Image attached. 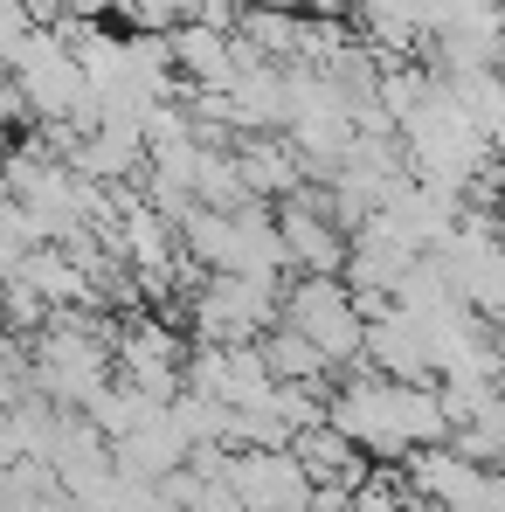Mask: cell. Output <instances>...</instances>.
Returning <instances> with one entry per match:
<instances>
[{"label":"cell","instance_id":"cell-11","mask_svg":"<svg viewBox=\"0 0 505 512\" xmlns=\"http://www.w3.org/2000/svg\"><path fill=\"white\" fill-rule=\"evenodd\" d=\"M160 409H167V402H153L146 388H132V381H111V388H104V395L90 402L84 416H90V423H97V429H104L111 443H125L132 429H146V423H153V416H160Z\"/></svg>","mask_w":505,"mask_h":512},{"label":"cell","instance_id":"cell-2","mask_svg":"<svg viewBox=\"0 0 505 512\" xmlns=\"http://www.w3.org/2000/svg\"><path fill=\"white\" fill-rule=\"evenodd\" d=\"M284 298L291 284L284 277H201V291L187 298V319H194V340L208 346H256L284 326Z\"/></svg>","mask_w":505,"mask_h":512},{"label":"cell","instance_id":"cell-7","mask_svg":"<svg viewBox=\"0 0 505 512\" xmlns=\"http://www.w3.org/2000/svg\"><path fill=\"white\" fill-rule=\"evenodd\" d=\"M367 367L388 381H429L436 388V353H429V333L409 305H388L381 319H367Z\"/></svg>","mask_w":505,"mask_h":512},{"label":"cell","instance_id":"cell-8","mask_svg":"<svg viewBox=\"0 0 505 512\" xmlns=\"http://www.w3.org/2000/svg\"><path fill=\"white\" fill-rule=\"evenodd\" d=\"M229 146H236V160H243V180H250L256 201H291V194L312 187V167H305V153L291 146V132H243V139H229Z\"/></svg>","mask_w":505,"mask_h":512},{"label":"cell","instance_id":"cell-9","mask_svg":"<svg viewBox=\"0 0 505 512\" xmlns=\"http://www.w3.org/2000/svg\"><path fill=\"white\" fill-rule=\"evenodd\" d=\"M118 450V471H132V478H153V485H167L173 471H187L194 464V436L180 429V416H173V402L153 416L146 429H132L125 443H111Z\"/></svg>","mask_w":505,"mask_h":512},{"label":"cell","instance_id":"cell-6","mask_svg":"<svg viewBox=\"0 0 505 512\" xmlns=\"http://www.w3.org/2000/svg\"><path fill=\"white\" fill-rule=\"evenodd\" d=\"M236 492L250 512H312L319 478L298 464V450H236Z\"/></svg>","mask_w":505,"mask_h":512},{"label":"cell","instance_id":"cell-5","mask_svg":"<svg viewBox=\"0 0 505 512\" xmlns=\"http://www.w3.org/2000/svg\"><path fill=\"white\" fill-rule=\"evenodd\" d=\"M187 353L194 346H180V333H173L167 319L132 312L118 326V381L146 388L153 402H173V395H187Z\"/></svg>","mask_w":505,"mask_h":512},{"label":"cell","instance_id":"cell-13","mask_svg":"<svg viewBox=\"0 0 505 512\" xmlns=\"http://www.w3.org/2000/svg\"><path fill=\"white\" fill-rule=\"evenodd\" d=\"M416 506V485H395L388 464H374L360 485H353V512H409Z\"/></svg>","mask_w":505,"mask_h":512},{"label":"cell","instance_id":"cell-4","mask_svg":"<svg viewBox=\"0 0 505 512\" xmlns=\"http://www.w3.org/2000/svg\"><path fill=\"white\" fill-rule=\"evenodd\" d=\"M402 471H409L416 499H429L443 512H499V464H478L457 443H429Z\"/></svg>","mask_w":505,"mask_h":512},{"label":"cell","instance_id":"cell-1","mask_svg":"<svg viewBox=\"0 0 505 512\" xmlns=\"http://www.w3.org/2000/svg\"><path fill=\"white\" fill-rule=\"evenodd\" d=\"M402 146H409V167L422 180H436V187H457V194H471V187H485V173H492V132L457 104V90L436 84L422 97V111L402 125Z\"/></svg>","mask_w":505,"mask_h":512},{"label":"cell","instance_id":"cell-3","mask_svg":"<svg viewBox=\"0 0 505 512\" xmlns=\"http://www.w3.org/2000/svg\"><path fill=\"white\" fill-rule=\"evenodd\" d=\"M284 326L319 340L333 367L367 360V312H360V291L346 277H298L291 298H284Z\"/></svg>","mask_w":505,"mask_h":512},{"label":"cell","instance_id":"cell-10","mask_svg":"<svg viewBox=\"0 0 505 512\" xmlns=\"http://www.w3.org/2000/svg\"><path fill=\"white\" fill-rule=\"evenodd\" d=\"M291 450H298V464H305L319 485H360V478L374 471V457H367V450H360V443H353L339 423L298 429V443H291Z\"/></svg>","mask_w":505,"mask_h":512},{"label":"cell","instance_id":"cell-12","mask_svg":"<svg viewBox=\"0 0 505 512\" xmlns=\"http://www.w3.org/2000/svg\"><path fill=\"white\" fill-rule=\"evenodd\" d=\"M263 360L277 367V381H333V360H326V346L305 340L298 326H277V333L263 340Z\"/></svg>","mask_w":505,"mask_h":512}]
</instances>
